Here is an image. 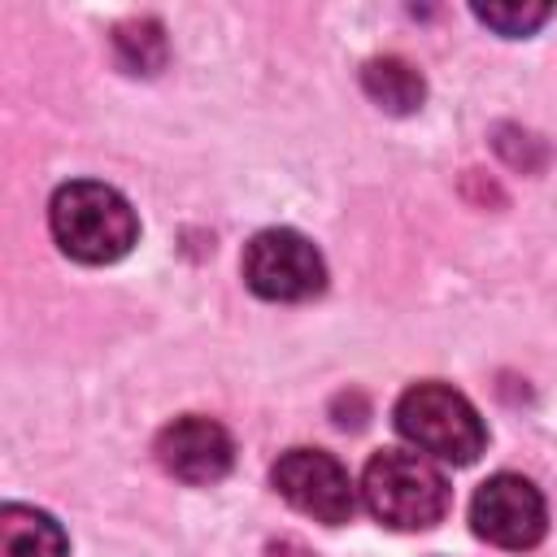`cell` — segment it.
<instances>
[{"label": "cell", "instance_id": "cell-1", "mask_svg": "<svg viewBox=\"0 0 557 557\" xmlns=\"http://www.w3.org/2000/svg\"><path fill=\"white\" fill-rule=\"evenodd\" d=\"M48 222H52V239L61 244V252L83 265H109L126 257L139 239V218L126 205V196L91 178L57 187Z\"/></svg>", "mask_w": 557, "mask_h": 557}, {"label": "cell", "instance_id": "cell-2", "mask_svg": "<svg viewBox=\"0 0 557 557\" xmlns=\"http://www.w3.org/2000/svg\"><path fill=\"white\" fill-rule=\"evenodd\" d=\"M361 496L370 513L396 531H426L448 509L444 474L422 453H405V448H383L366 461Z\"/></svg>", "mask_w": 557, "mask_h": 557}, {"label": "cell", "instance_id": "cell-3", "mask_svg": "<svg viewBox=\"0 0 557 557\" xmlns=\"http://www.w3.org/2000/svg\"><path fill=\"white\" fill-rule=\"evenodd\" d=\"M396 431L418 453L453 466H470L487 444L479 409L448 383H413L396 400Z\"/></svg>", "mask_w": 557, "mask_h": 557}, {"label": "cell", "instance_id": "cell-4", "mask_svg": "<svg viewBox=\"0 0 557 557\" xmlns=\"http://www.w3.org/2000/svg\"><path fill=\"white\" fill-rule=\"evenodd\" d=\"M244 283L261 300H309L326 287V265L300 231L270 226L244 248Z\"/></svg>", "mask_w": 557, "mask_h": 557}, {"label": "cell", "instance_id": "cell-5", "mask_svg": "<svg viewBox=\"0 0 557 557\" xmlns=\"http://www.w3.org/2000/svg\"><path fill=\"white\" fill-rule=\"evenodd\" d=\"M270 483L292 509H300L305 518L326 522V527L348 522L352 509H357V487H352L348 470L322 448L283 453L274 461V470H270Z\"/></svg>", "mask_w": 557, "mask_h": 557}, {"label": "cell", "instance_id": "cell-6", "mask_svg": "<svg viewBox=\"0 0 557 557\" xmlns=\"http://www.w3.org/2000/svg\"><path fill=\"white\" fill-rule=\"evenodd\" d=\"M470 527L479 540L522 553L535 548L548 531V505L540 496V487L522 474H492L487 483H479L474 500H470Z\"/></svg>", "mask_w": 557, "mask_h": 557}, {"label": "cell", "instance_id": "cell-7", "mask_svg": "<svg viewBox=\"0 0 557 557\" xmlns=\"http://www.w3.org/2000/svg\"><path fill=\"white\" fill-rule=\"evenodd\" d=\"M157 461L174 479H183L191 487H209V483H218V479L231 474V466H235V440H231V431L222 422L200 418V413H183L170 426H161V435H157Z\"/></svg>", "mask_w": 557, "mask_h": 557}, {"label": "cell", "instance_id": "cell-8", "mask_svg": "<svg viewBox=\"0 0 557 557\" xmlns=\"http://www.w3.org/2000/svg\"><path fill=\"white\" fill-rule=\"evenodd\" d=\"M0 557H65V531L44 509L4 505L0 509Z\"/></svg>", "mask_w": 557, "mask_h": 557}, {"label": "cell", "instance_id": "cell-9", "mask_svg": "<svg viewBox=\"0 0 557 557\" xmlns=\"http://www.w3.org/2000/svg\"><path fill=\"white\" fill-rule=\"evenodd\" d=\"M361 87H366V96H370L379 109H387V113H413V109L422 104V96H426L422 74H418L405 57H374V61H366Z\"/></svg>", "mask_w": 557, "mask_h": 557}, {"label": "cell", "instance_id": "cell-10", "mask_svg": "<svg viewBox=\"0 0 557 557\" xmlns=\"http://www.w3.org/2000/svg\"><path fill=\"white\" fill-rule=\"evenodd\" d=\"M165 30L157 17H131L113 26V57L126 74H157L165 65Z\"/></svg>", "mask_w": 557, "mask_h": 557}, {"label": "cell", "instance_id": "cell-11", "mask_svg": "<svg viewBox=\"0 0 557 557\" xmlns=\"http://www.w3.org/2000/svg\"><path fill=\"white\" fill-rule=\"evenodd\" d=\"M474 17L487 22L492 30L509 35V39H518V35L540 30L553 17V9L548 4H474Z\"/></svg>", "mask_w": 557, "mask_h": 557}]
</instances>
